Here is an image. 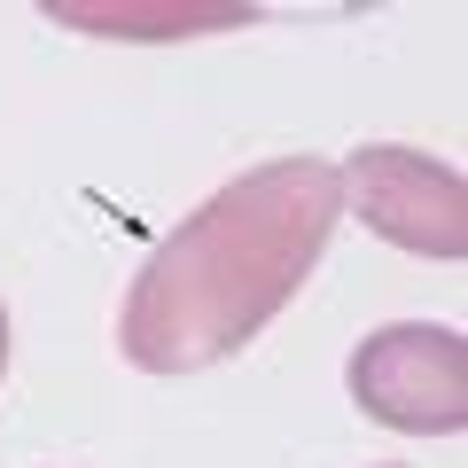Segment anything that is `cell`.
Here are the masks:
<instances>
[{"label":"cell","instance_id":"6da1fadb","mask_svg":"<svg viewBox=\"0 0 468 468\" xmlns=\"http://www.w3.org/2000/svg\"><path fill=\"white\" fill-rule=\"evenodd\" d=\"M335 218H344V172L320 156H273L227 180L141 258L117 313L125 359L141 375H196L234 359L313 282Z\"/></svg>","mask_w":468,"mask_h":468},{"label":"cell","instance_id":"3957f363","mask_svg":"<svg viewBox=\"0 0 468 468\" xmlns=\"http://www.w3.org/2000/svg\"><path fill=\"white\" fill-rule=\"evenodd\" d=\"M344 196L383 242L414 258H468V187L452 165L399 141H367L344 165Z\"/></svg>","mask_w":468,"mask_h":468},{"label":"cell","instance_id":"5b68a950","mask_svg":"<svg viewBox=\"0 0 468 468\" xmlns=\"http://www.w3.org/2000/svg\"><path fill=\"white\" fill-rule=\"evenodd\" d=\"M0 367H8V313H0Z\"/></svg>","mask_w":468,"mask_h":468},{"label":"cell","instance_id":"277c9868","mask_svg":"<svg viewBox=\"0 0 468 468\" xmlns=\"http://www.w3.org/2000/svg\"><path fill=\"white\" fill-rule=\"evenodd\" d=\"M250 0H48V24L94 39H196V32H242Z\"/></svg>","mask_w":468,"mask_h":468},{"label":"cell","instance_id":"7a4b0ae2","mask_svg":"<svg viewBox=\"0 0 468 468\" xmlns=\"http://www.w3.org/2000/svg\"><path fill=\"white\" fill-rule=\"evenodd\" d=\"M351 406L406 437L468 430V344L437 320H390L351 351Z\"/></svg>","mask_w":468,"mask_h":468}]
</instances>
